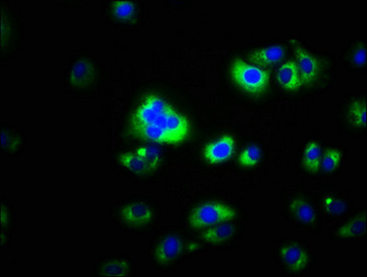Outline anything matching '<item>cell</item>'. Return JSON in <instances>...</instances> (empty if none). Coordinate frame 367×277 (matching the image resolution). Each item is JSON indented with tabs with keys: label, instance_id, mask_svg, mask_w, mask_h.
Returning a JSON list of instances; mask_svg holds the SVG:
<instances>
[{
	"label": "cell",
	"instance_id": "6da1fadb",
	"mask_svg": "<svg viewBox=\"0 0 367 277\" xmlns=\"http://www.w3.org/2000/svg\"><path fill=\"white\" fill-rule=\"evenodd\" d=\"M129 130L134 137L141 140L178 145L189 138L192 124L187 116L164 97L149 94L133 111Z\"/></svg>",
	"mask_w": 367,
	"mask_h": 277
},
{
	"label": "cell",
	"instance_id": "7a4b0ae2",
	"mask_svg": "<svg viewBox=\"0 0 367 277\" xmlns=\"http://www.w3.org/2000/svg\"><path fill=\"white\" fill-rule=\"evenodd\" d=\"M230 73L233 83L251 96H260L270 83V73L267 70L240 59L233 62Z\"/></svg>",
	"mask_w": 367,
	"mask_h": 277
},
{
	"label": "cell",
	"instance_id": "3957f363",
	"mask_svg": "<svg viewBox=\"0 0 367 277\" xmlns=\"http://www.w3.org/2000/svg\"><path fill=\"white\" fill-rule=\"evenodd\" d=\"M238 211L222 202H206L196 206L187 217V223L192 229L203 230L207 227L232 222L238 218Z\"/></svg>",
	"mask_w": 367,
	"mask_h": 277
},
{
	"label": "cell",
	"instance_id": "277c9868",
	"mask_svg": "<svg viewBox=\"0 0 367 277\" xmlns=\"http://www.w3.org/2000/svg\"><path fill=\"white\" fill-rule=\"evenodd\" d=\"M118 161L130 172L138 176H147L154 173L161 165L162 153L157 146H141L119 154Z\"/></svg>",
	"mask_w": 367,
	"mask_h": 277
},
{
	"label": "cell",
	"instance_id": "5b68a950",
	"mask_svg": "<svg viewBox=\"0 0 367 277\" xmlns=\"http://www.w3.org/2000/svg\"><path fill=\"white\" fill-rule=\"evenodd\" d=\"M289 41L295 50V62L299 74H300L302 84L303 86L311 85L322 72V64L319 59L308 52L297 40L291 38Z\"/></svg>",
	"mask_w": 367,
	"mask_h": 277
},
{
	"label": "cell",
	"instance_id": "8992f818",
	"mask_svg": "<svg viewBox=\"0 0 367 277\" xmlns=\"http://www.w3.org/2000/svg\"><path fill=\"white\" fill-rule=\"evenodd\" d=\"M154 219V212L144 202H132L119 212V220L127 228L140 229L148 227Z\"/></svg>",
	"mask_w": 367,
	"mask_h": 277
},
{
	"label": "cell",
	"instance_id": "52a82bcc",
	"mask_svg": "<svg viewBox=\"0 0 367 277\" xmlns=\"http://www.w3.org/2000/svg\"><path fill=\"white\" fill-rule=\"evenodd\" d=\"M236 142L233 136L225 134L204 146L202 154L209 164L220 165L228 161L235 152Z\"/></svg>",
	"mask_w": 367,
	"mask_h": 277
},
{
	"label": "cell",
	"instance_id": "ba28073f",
	"mask_svg": "<svg viewBox=\"0 0 367 277\" xmlns=\"http://www.w3.org/2000/svg\"><path fill=\"white\" fill-rule=\"evenodd\" d=\"M184 252L183 240L179 236L168 235L155 246L154 262L159 265H168L180 257Z\"/></svg>",
	"mask_w": 367,
	"mask_h": 277
},
{
	"label": "cell",
	"instance_id": "9c48e42d",
	"mask_svg": "<svg viewBox=\"0 0 367 277\" xmlns=\"http://www.w3.org/2000/svg\"><path fill=\"white\" fill-rule=\"evenodd\" d=\"M97 70L94 62L83 58L76 61L69 73L70 85L78 90H85L94 83Z\"/></svg>",
	"mask_w": 367,
	"mask_h": 277
},
{
	"label": "cell",
	"instance_id": "30bf717a",
	"mask_svg": "<svg viewBox=\"0 0 367 277\" xmlns=\"http://www.w3.org/2000/svg\"><path fill=\"white\" fill-rule=\"evenodd\" d=\"M282 262L293 271H301L309 265L308 252L295 244H288L280 249Z\"/></svg>",
	"mask_w": 367,
	"mask_h": 277
},
{
	"label": "cell",
	"instance_id": "8fae6325",
	"mask_svg": "<svg viewBox=\"0 0 367 277\" xmlns=\"http://www.w3.org/2000/svg\"><path fill=\"white\" fill-rule=\"evenodd\" d=\"M133 265L127 258L111 257L98 265L97 274L103 277H127L132 276Z\"/></svg>",
	"mask_w": 367,
	"mask_h": 277
},
{
	"label": "cell",
	"instance_id": "7c38bea8",
	"mask_svg": "<svg viewBox=\"0 0 367 277\" xmlns=\"http://www.w3.org/2000/svg\"><path fill=\"white\" fill-rule=\"evenodd\" d=\"M235 225L232 222H224L203 229L201 238L211 245H219L228 243L235 236Z\"/></svg>",
	"mask_w": 367,
	"mask_h": 277
},
{
	"label": "cell",
	"instance_id": "4fadbf2b",
	"mask_svg": "<svg viewBox=\"0 0 367 277\" xmlns=\"http://www.w3.org/2000/svg\"><path fill=\"white\" fill-rule=\"evenodd\" d=\"M279 85L290 92L298 91L303 86L295 61H289L281 65L276 74Z\"/></svg>",
	"mask_w": 367,
	"mask_h": 277
},
{
	"label": "cell",
	"instance_id": "5bb4252c",
	"mask_svg": "<svg viewBox=\"0 0 367 277\" xmlns=\"http://www.w3.org/2000/svg\"><path fill=\"white\" fill-rule=\"evenodd\" d=\"M284 46L273 45L254 51L250 56V61L260 66H271V65L279 63L284 59Z\"/></svg>",
	"mask_w": 367,
	"mask_h": 277
},
{
	"label": "cell",
	"instance_id": "9a60e30c",
	"mask_svg": "<svg viewBox=\"0 0 367 277\" xmlns=\"http://www.w3.org/2000/svg\"><path fill=\"white\" fill-rule=\"evenodd\" d=\"M291 214L297 221L306 225L316 224L317 216L311 203L304 198L297 197L293 199L289 205Z\"/></svg>",
	"mask_w": 367,
	"mask_h": 277
},
{
	"label": "cell",
	"instance_id": "2e32d148",
	"mask_svg": "<svg viewBox=\"0 0 367 277\" xmlns=\"http://www.w3.org/2000/svg\"><path fill=\"white\" fill-rule=\"evenodd\" d=\"M366 214H358L337 230L336 235L342 238H353L366 234Z\"/></svg>",
	"mask_w": 367,
	"mask_h": 277
},
{
	"label": "cell",
	"instance_id": "e0dca14e",
	"mask_svg": "<svg viewBox=\"0 0 367 277\" xmlns=\"http://www.w3.org/2000/svg\"><path fill=\"white\" fill-rule=\"evenodd\" d=\"M322 157V147H320L319 143L314 142V141L307 143L303 154L304 167L310 172H319Z\"/></svg>",
	"mask_w": 367,
	"mask_h": 277
},
{
	"label": "cell",
	"instance_id": "ac0fdd59",
	"mask_svg": "<svg viewBox=\"0 0 367 277\" xmlns=\"http://www.w3.org/2000/svg\"><path fill=\"white\" fill-rule=\"evenodd\" d=\"M348 121L353 127L364 129L366 127V102L363 99L353 100L348 108Z\"/></svg>",
	"mask_w": 367,
	"mask_h": 277
},
{
	"label": "cell",
	"instance_id": "d6986e66",
	"mask_svg": "<svg viewBox=\"0 0 367 277\" xmlns=\"http://www.w3.org/2000/svg\"><path fill=\"white\" fill-rule=\"evenodd\" d=\"M342 159V154L338 149H327L322 154L320 170L325 173L333 172V171L338 170L341 165Z\"/></svg>",
	"mask_w": 367,
	"mask_h": 277
},
{
	"label": "cell",
	"instance_id": "ffe728a7",
	"mask_svg": "<svg viewBox=\"0 0 367 277\" xmlns=\"http://www.w3.org/2000/svg\"><path fill=\"white\" fill-rule=\"evenodd\" d=\"M262 152L257 145H250L244 148L238 156V163L242 167L253 168L260 162Z\"/></svg>",
	"mask_w": 367,
	"mask_h": 277
},
{
	"label": "cell",
	"instance_id": "44dd1931",
	"mask_svg": "<svg viewBox=\"0 0 367 277\" xmlns=\"http://www.w3.org/2000/svg\"><path fill=\"white\" fill-rule=\"evenodd\" d=\"M323 207L331 216H342L347 210V203L331 194L323 197Z\"/></svg>",
	"mask_w": 367,
	"mask_h": 277
},
{
	"label": "cell",
	"instance_id": "7402d4cb",
	"mask_svg": "<svg viewBox=\"0 0 367 277\" xmlns=\"http://www.w3.org/2000/svg\"><path fill=\"white\" fill-rule=\"evenodd\" d=\"M135 12L136 6L132 1H115L113 3L114 15L119 20H130Z\"/></svg>",
	"mask_w": 367,
	"mask_h": 277
},
{
	"label": "cell",
	"instance_id": "603a6c76",
	"mask_svg": "<svg viewBox=\"0 0 367 277\" xmlns=\"http://www.w3.org/2000/svg\"><path fill=\"white\" fill-rule=\"evenodd\" d=\"M352 59L357 67H364L366 62V46L359 45L353 50Z\"/></svg>",
	"mask_w": 367,
	"mask_h": 277
},
{
	"label": "cell",
	"instance_id": "cb8c5ba5",
	"mask_svg": "<svg viewBox=\"0 0 367 277\" xmlns=\"http://www.w3.org/2000/svg\"><path fill=\"white\" fill-rule=\"evenodd\" d=\"M1 143L2 149H14L20 145V141H19V138L15 135L6 133L3 130H2Z\"/></svg>",
	"mask_w": 367,
	"mask_h": 277
}]
</instances>
